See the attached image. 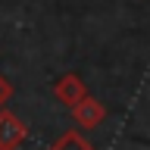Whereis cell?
Segmentation results:
<instances>
[{"label":"cell","instance_id":"obj_3","mask_svg":"<svg viewBox=\"0 0 150 150\" xmlns=\"http://www.w3.org/2000/svg\"><path fill=\"white\" fill-rule=\"evenodd\" d=\"M53 94H56V100H59V103L75 106V103L88 94V84H84V78L78 72H66V75H59V78L53 81Z\"/></svg>","mask_w":150,"mask_h":150},{"label":"cell","instance_id":"obj_1","mask_svg":"<svg viewBox=\"0 0 150 150\" xmlns=\"http://www.w3.org/2000/svg\"><path fill=\"white\" fill-rule=\"evenodd\" d=\"M69 110H72V119H75V125L81 131L97 128V125L106 119V106H103L97 97H91V94H84L81 100L75 103V106H69Z\"/></svg>","mask_w":150,"mask_h":150},{"label":"cell","instance_id":"obj_2","mask_svg":"<svg viewBox=\"0 0 150 150\" xmlns=\"http://www.w3.org/2000/svg\"><path fill=\"white\" fill-rule=\"evenodd\" d=\"M28 138V128L25 122L19 119L13 110H0V150H19L22 141Z\"/></svg>","mask_w":150,"mask_h":150},{"label":"cell","instance_id":"obj_4","mask_svg":"<svg viewBox=\"0 0 150 150\" xmlns=\"http://www.w3.org/2000/svg\"><path fill=\"white\" fill-rule=\"evenodd\" d=\"M50 150H94V144L81 138V131H66Z\"/></svg>","mask_w":150,"mask_h":150},{"label":"cell","instance_id":"obj_5","mask_svg":"<svg viewBox=\"0 0 150 150\" xmlns=\"http://www.w3.org/2000/svg\"><path fill=\"white\" fill-rule=\"evenodd\" d=\"M9 100H13V81H9L6 75L0 72V110H3Z\"/></svg>","mask_w":150,"mask_h":150}]
</instances>
